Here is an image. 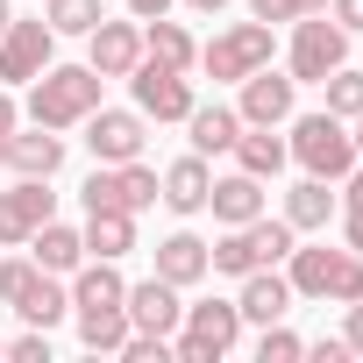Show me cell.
<instances>
[{"mask_svg": "<svg viewBox=\"0 0 363 363\" xmlns=\"http://www.w3.org/2000/svg\"><path fill=\"white\" fill-rule=\"evenodd\" d=\"M100 72L93 65H50V72H36L29 79V100H22V114L36 121V128H79L93 107H100Z\"/></svg>", "mask_w": 363, "mask_h": 363, "instance_id": "6da1fadb", "label": "cell"}, {"mask_svg": "<svg viewBox=\"0 0 363 363\" xmlns=\"http://www.w3.org/2000/svg\"><path fill=\"white\" fill-rule=\"evenodd\" d=\"M285 264H292L285 278H292V292H299V299H320V306H328V299H335V306L363 299V257H356L349 242H306V250L292 242V257H285Z\"/></svg>", "mask_w": 363, "mask_h": 363, "instance_id": "7a4b0ae2", "label": "cell"}, {"mask_svg": "<svg viewBox=\"0 0 363 363\" xmlns=\"http://www.w3.org/2000/svg\"><path fill=\"white\" fill-rule=\"evenodd\" d=\"M285 150H292V164H299L306 178H342V171H356V135H349V121H342V114H328V107L292 114Z\"/></svg>", "mask_w": 363, "mask_h": 363, "instance_id": "3957f363", "label": "cell"}, {"mask_svg": "<svg viewBox=\"0 0 363 363\" xmlns=\"http://www.w3.org/2000/svg\"><path fill=\"white\" fill-rule=\"evenodd\" d=\"M242 342V306L235 299H193L186 320L171 328V363H221Z\"/></svg>", "mask_w": 363, "mask_h": 363, "instance_id": "277c9868", "label": "cell"}, {"mask_svg": "<svg viewBox=\"0 0 363 363\" xmlns=\"http://www.w3.org/2000/svg\"><path fill=\"white\" fill-rule=\"evenodd\" d=\"M271 50H278V36H271V22H228L214 43H200V72L214 79V86H242L257 65H271Z\"/></svg>", "mask_w": 363, "mask_h": 363, "instance_id": "5b68a950", "label": "cell"}, {"mask_svg": "<svg viewBox=\"0 0 363 363\" xmlns=\"http://www.w3.org/2000/svg\"><path fill=\"white\" fill-rule=\"evenodd\" d=\"M335 65H349V29L320 8V15H299L292 22V50H285V72L299 86H320Z\"/></svg>", "mask_w": 363, "mask_h": 363, "instance_id": "8992f818", "label": "cell"}, {"mask_svg": "<svg viewBox=\"0 0 363 363\" xmlns=\"http://www.w3.org/2000/svg\"><path fill=\"white\" fill-rule=\"evenodd\" d=\"M57 65V29L36 15V22H8L0 29V86H29L36 72Z\"/></svg>", "mask_w": 363, "mask_h": 363, "instance_id": "52a82bcc", "label": "cell"}, {"mask_svg": "<svg viewBox=\"0 0 363 363\" xmlns=\"http://www.w3.org/2000/svg\"><path fill=\"white\" fill-rule=\"evenodd\" d=\"M86 150H93V164H128V157H143V143H150V121L135 114V107H93L86 121Z\"/></svg>", "mask_w": 363, "mask_h": 363, "instance_id": "ba28073f", "label": "cell"}, {"mask_svg": "<svg viewBox=\"0 0 363 363\" xmlns=\"http://www.w3.org/2000/svg\"><path fill=\"white\" fill-rule=\"evenodd\" d=\"M128 93H135V114L143 121H186L193 114V79L171 72V65H150V57L128 72Z\"/></svg>", "mask_w": 363, "mask_h": 363, "instance_id": "9c48e42d", "label": "cell"}, {"mask_svg": "<svg viewBox=\"0 0 363 363\" xmlns=\"http://www.w3.org/2000/svg\"><path fill=\"white\" fill-rule=\"evenodd\" d=\"M50 214H57L50 178H15V186L0 193V250H22V242H29Z\"/></svg>", "mask_w": 363, "mask_h": 363, "instance_id": "30bf717a", "label": "cell"}, {"mask_svg": "<svg viewBox=\"0 0 363 363\" xmlns=\"http://www.w3.org/2000/svg\"><path fill=\"white\" fill-rule=\"evenodd\" d=\"M292 100H299V79L257 65V72L242 79V93H235V114H242L250 128H285V121H292Z\"/></svg>", "mask_w": 363, "mask_h": 363, "instance_id": "8fae6325", "label": "cell"}, {"mask_svg": "<svg viewBox=\"0 0 363 363\" xmlns=\"http://www.w3.org/2000/svg\"><path fill=\"white\" fill-rule=\"evenodd\" d=\"M86 65H93L100 79H128V72L143 65V22H135V15H128V22H107V15H100V22L86 29Z\"/></svg>", "mask_w": 363, "mask_h": 363, "instance_id": "7c38bea8", "label": "cell"}, {"mask_svg": "<svg viewBox=\"0 0 363 363\" xmlns=\"http://www.w3.org/2000/svg\"><path fill=\"white\" fill-rule=\"evenodd\" d=\"M121 306H128V328H135V335H171L178 320H186V292H178L171 278H157V271H150L143 285H128Z\"/></svg>", "mask_w": 363, "mask_h": 363, "instance_id": "4fadbf2b", "label": "cell"}, {"mask_svg": "<svg viewBox=\"0 0 363 363\" xmlns=\"http://www.w3.org/2000/svg\"><path fill=\"white\" fill-rule=\"evenodd\" d=\"M207 193H214V171H207L200 150H186L178 164L157 171V200H164L171 214H207Z\"/></svg>", "mask_w": 363, "mask_h": 363, "instance_id": "5bb4252c", "label": "cell"}, {"mask_svg": "<svg viewBox=\"0 0 363 363\" xmlns=\"http://www.w3.org/2000/svg\"><path fill=\"white\" fill-rule=\"evenodd\" d=\"M8 171L15 178H57L65 171V128H15L8 135Z\"/></svg>", "mask_w": 363, "mask_h": 363, "instance_id": "9a60e30c", "label": "cell"}, {"mask_svg": "<svg viewBox=\"0 0 363 363\" xmlns=\"http://www.w3.org/2000/svg\"><path fill=\"white\" fill-rule=\"evenodd\" d=\"M292 299H299V292H292V278H285L278 264L250 271V278H242V292H235V306H242V328H250V320H257V328L285 320V313H292Z\"/></svg>", "mask_w": 363, "mask_h": 363, "instance_id": "2e32d148", "label": "cell"}, {"mask_svg": "<svg viewBox=\"0 0 363 363\" xmlns=\"http://www.w3.org/2000/svg\"><path fill=\"white\" fill-rule=\"evenodd\" d=\"M128 299V278L114 257H86L72 271V313H100V306H121Z\"/></svg>", "mask_w": 363, "mask_h": 363, "instance_id": "e0dca14e", "label": "cell"}, {"mask_svg": "<svg viewBox=\"0 0 363 363\" xmlns=\"http://www.w3.org/2000/svg\"><path fill=\"white\" fill-rule=\"evenodd\" d=\"M150 257H157V278H171L178 292H193L200 278H214V264H207V242H200L193 228H178V235H164V242H157Z\"/></svg>", "mask_w": 363, "mask_h": 363, "instance_id": "ac0fdd59", "label": "cell"}, {"mask_svg": "<svg viewBox=\"0 0 363 363\" xmlns=\"http://www.w3.org/2000/svg\"><path fill=\"white\" fill-rule=\"evenodd\" d=\"M186 135H193V150H200V157H221V150H235V135H242V114H235L228 100H193V114H186Z\"/></svg>", "mask_w": 363, "mask_h": 363, "instance_id": "d6986e66", "label": "cell"}, {"mask_svg": "<svg viewBox=\"0 0 363 363\" xmlns=\"http://www.w3.org/2000/svg\"><path fill=\"white\" fill-rule=\"evenodd\" d=\"M29 257H36V271H57V278H72L79 264H86V235L72 228V221H43L36 235H29Z\"/></svg>", "mask_w": 363, "mask_h": 363, "instance_id": "ffe728a7", "label": "cell"}, {"mask_svg": "<svg viewBox=\"0 0 363 363\" xmlns=\"http://www.w3.org/2000/svg\"><path fill=\"white\" fill-rule=\"evenodd\" d=\"M207 207H214V221H221V228H242V221H257V214H264V178H250V171H228V178H214Z\"/></svg>", "mask_w": 363, "mask_h": 363, "instance_id": "44dd1931", "label": "cell"}, {"mask_svg": "<svg viewBox=\"0 0 363 363\" xmlns=\"http://www.w3.org/2000/svg\"><path fill=\"white\" fill-rule=\"evenodd\" d=\"M335 214H342V200H335V178H299V186L285 193V221H292L299 235H320Z\"/></svg>", "mask_w": 363, "mask_h": 363, "instance_id": "7402d4cb", "label": "cell"}, {"mask_svg": "<svg viewBox=\"0 0 363 363\" xmlns=\"http://www.w3.org/2000/svg\"><path fill=\"white\" fill-rule=\"evenodd\" d=\"M15 313H22L29 328H57V320H72V285H65L57 271H36L29 292L15 299Z\"/></svg>", "mask_w": 363, "mask_h": 363, "instance_id": "603a6c76", "label": "cell"}, {"mask_svg": "<svg viewBox=\"0 0 363 363\" xmlns=\"http://www.w3.org/2000/svg\"><path fill=\"white\" fill-rule=\"evenodd\" d=\"M143 57H150V65H171V72H193V65H200V43L186 36V22L157 15V22H143Z\"/></svg>", "mask_w": 363, "mask_h": 363, "instance_id": "cb8c5ba5", "label": "cell"}, {"mask_svg": "<svg viewBox=\"0 0 363 363\" xmlns=\"http://www.w3.org/2000/svg\"><path fill=\"white\" fill-rule=\"evenodd\" d=\"M285 164H292L285 135H278V128H250V121H242V135H235V171H250V178H278Z\"/></svg>", "mask_w": 363, "mask_h": 363, "instance_id": "d4e9b609", "label": "cell"}, {"mask_svg": "<svg viewBox=\"0 0 363 363\" xmlns=\"http://www.w3.org/2000/svg\"><path fill=\"white\" fill-rule=\"evenodd\" d=\"M79 235H86V257H114V264H121V257L135 250V214H128V207H100V214H86Z\"/></svg>", "mask_w": 363, "mask_h": 363, "instance_id": "484cf974", "label": "cell"}, {"mask_svg": "<svg viewBox=\"0 0 363 363\" xmlns=\"http://www.w3.org/2000/svg\"><path fill=\"white\" fill-rule=\"evenodd\" d=\"M79 320V349L86 356H121V342L135 335L128 328V306H100V313H72Z\"/></svg>", "mask_w": 363, "mask_h": 363, "instance_id": "4316f807", "label": "cell"}, {"mask_svg": "<svg viewBox=\"0 0 363 363\" xmlns=\"http://www.w3.org/2000/svg\"><path fill=\"white\" fill-rule=\"evenodd\" d=\"M320 93H328V114H342V121L363 114V72H356V65H335V72L320 79Z\"/></svg>", "mask_w": 363, "mask_h": 363, "instance_id": "83f0119b", "label": "cell"}, {"mask_svg": "<svg viewBox=\"0 0 363 363\" xmlns=\"http://www.w3.org/2000/svg\"><path fill=\"white\" fill-rule=\"evenodd\" d=\"M100 15H107V0H43V22L57 36H86Z\"/></svg>", "mask_w": 363, "mask_h": 363, "instance_id": "f1b7e54d", "label": "cell"}, {"mask_svg": "<svg viewBox=\"0 0 363 363\" xmlns=\"http://www.w3.org/2000/svg\"><path fill=\"white\" fill-rule=\"evenodd\" d=\"M114 171H121V200H128V214L157 207V171H150L143 157H128V164H114Z\"/></svg>", "mask_w": 363, "mask_h": 363, "instance_id": "f546056e", "label": "cell"}, {"mask_svg": "<svg viewBox=\"0 0 363 363\" xmlns=\"http://www.w3.org/2000/svg\"><path fill=\"white\" fill-rule=\"evenodd\" d=\"M79 207H86V214H100V207H128V200H121V171H114V164H93V178L79 186Z\"/></svg>", "mask_w": 363, "mask_h": 363, "instance_id": "4dcf8cb0", "label": "cell"}, {"mask_svg": "<svg viewBox=\"0 0 363 363\" xmlns=\"http://www.w3.org/2000/svg\"><path fill=\"white\" fill-rule=\"evenodd\" d=\"M299 356H306V342H299L285 320H271V328L257 335V363H299Z\"/></svg>", "mask_w": 363, "mask_h": 363, "instance_id": "1f68e13d", "label": "cell"}, {"mask_svg": "<svg viewBox=\"0 0 363 363\" xmlns=\"http://www.w3.org/2000/svg\"><path fill=\"white\" fill-rule=\"evenodd\" d=\"M36 278V257H0V306H15Z\"/></svg>", "mask_w": 363, "mask_h": 363, "instance_id": "d6a6232c", "label": "cell"}, {"mask_svg": "<svg viewBox=\"0 0 363 363\" xmlns=\"http://www.w3.org/2000/svg\"><path fill=\"white\" fill-rule=\"evenodd\" d=\"M121 363H171V335H128Z\"/></svg>", "mask_w": 363, "mask_h": 363, "instance_id": "836d02e7", "label": "cell"}, {"mask_svg": "<svg viewBox=\"0 0 363 363\" xmlns=\"http://www.w3.org/2000/svg\"><path fill=\"white\" fill-rule=\"evenodd\" d=\"M8 363H50V328H29L8 342Z\"/></svg>", "mask_w": 363, "mask_h": 363, "instance_id": "e575fe53", "label": "cell"}, {"mask_svg": "<svg viewBox=\"0 0 363 363\" xmlns=\"http://www.w3.org/2000/svg\"><path fill=\"white\" fill-rule=\"evenodd\" d=\"M250 15L278 29V22H299V0H250Z\"/></svg>", "mask_w": 363, "mask_h": 363, "instance_id": "d590c367", "label": "cell"}, {"mask_svg": "<svg viewBox=\"0 0 363 363\" xmlns=\"http://www.w3.org/2000/svg\"><path fill=\"white\" fill-rule=\"evenodd\" d=\"M306 356L313 363H349V342L342 335H320V342H306Z\"/></svg>", "mask_w": 363, "mask_h": 363, "instance_id": "8d00e7d4", "label": "cell"}, {"mask_svg": "<svg viewBox=\"0 0 363 363\" xmlns=\"http://www.w3.org/2000/svg\"><path fill=\"white\" fill-rule=\"evenodd\" d=\"M328 15H335L349 36H363V0H328Z\"/></svg>", "mask_w": 363, "mask_h": 363, "instance_id": "74e56055", "label": "cell"}, {"mask_svg": "<svg viewBox=\"0 0 363 363\" xmlns=\"http://www.w3.org/2000/svg\"><path fill=\"white\" fill-rule=\"evenodd\" d=\"M342 342H349V356H363V299H349V320H342Z\"/></svg>", "mask_w": 363, "mask_h": 363, "instance_id": "f35d334b", "label": "cell"}, {"mask_svg": "<svg viewBox=\"0 0 363 363\" xmlns=\"http://www.w3.org/2000/svg\"><path fill=\"white\" fill-rule=\"evenodd\" d=\"M15 128H22V107H15V93H8V86H0V143H8Z\"/></svg>", "mask_w": 363, "mask_h": 363, "instance_id": "ab89813d", "label": "cell"}, {"mask_svg": "<svg viewBox=\"0 0 363 363\" xmlns=\"http://www.w3.org/2000/svg\"><path fill=\"white\" fill-rule=\"evenodd\" d=\"M171 8H178V0H128V15H135V22H157V15H171Z\"/></svg>", "mask_w": 363, "mask_h": 363, "instance_id": "60d3db41", "label": "cell"}, {"mask_svg": "<svg viewBox=\"0 0 363 363\" xmlns=\"http://www.w3.org/2000/svg\"><path fill=\"white\" fill-rule=\"evenodd\" d=\"M342 242H349V250L363 257V214H342Z\"/></svg>", "mask_w": 363, "mask_h": 363, "instance_id": "b9f144b4", "label": "cell"}, {"mask_svg": "<svg viewBox=\"0 0 363 363\" xmlns=\"http://www.w3.org/2000/svg\"><path fill=\"white\" fill-rule=\"evenodd\" d=\"M186 8H193V15H221V8H228V0H186Z\"/></svg>", "mask_w": 363, "mask_h": 363, "instance_id": "7bdbcfd3", "label": "cell"}, {"mask_svg": "<svg viewBox=\"0 0 363 363\" xmlns=\"http://www.w3.org/2000/svg\"><path fill=\"white\" fill-rule=\"evenodd\" d=\"M349 135H356V164H363V114H356V121H349Z\"/></svg>", "mask_w": 363, "mask_h": 363, "instance_id": "ee69618b", "label": "cell"}, {"mask_svg": "<svg viewBox=\"0 0 363 363\" xmlns=\"http://www.w3.org/2000/svg\"><path fill=\"white\" fill-rule=\"evenodd\" d=\"M320 8H328V0H299V15H320Z\"/></svg>", "mask_w": 363, "mask_h": 363, "instance_id": "f6af8a7d", "label": "cell"}, {"mask_svg": "<svg viewBox=\"0 0 363 363\" xmlns=\"http://www.w3.org/2000/svg\"><path fill=\"white\" fill-rule=\"evenodd\" d=\"M8 22H15V15H8V0H0V29H8Z\"/></svg>", "mask_w": 363, "mask_h": 363, "instance_id": "bcb514c9", "label": "cell"}, {"mask_svg": "<svg viewBox=\"0 0 363 363\" xmlns=\"http://www.w3.org/2000/svg\"><path fill=\"white\" fill-rule=\"evenodd\" d=\"M0 171H8V143H0Z\"/></svg>", "mask_w": 363, "mask_h": 363, "instance_id": "7dc6e473", "label": "cell"}, {"mask_svg": "<svg viewBox=\"0 0 363 363\" xmlns=\"http://www.w3.org/2000/svg\"><path fill=\"white\" fill-rule=\"evenodd\" d=\"M0 356H8V342H0Z\"/></svg>", "mask_w": 363, "mask_h": 363, "instance_id": "c3c4849f", "label": "cell"}]
</instances>
